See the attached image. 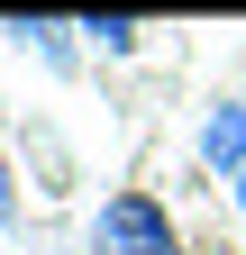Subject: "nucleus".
Segmentation results:
<instances>
[{
    "instance_id": "obj_6",
    "label": "nucleus",
    "mask_w": 246,
    "mask_h": 255,
    "mask_svg": "<svg viewBox=\"0 0 246 255\" xmlns=\"http://www.w3.org/2000/svg\"><path fill=\"white\" fill-rule=\"evenodd\" d=\"M228 201H237V219H246V173H237V182H228Z\"/></svg>"
},
{
    "instance_id": "obj_1",
    "label": "nucleus",
    "mask_w": 246,
    "mask_h": 255,
    "mask_svg": "<svg viewBox=\"0 0 246 255\" xmlns=\"http://www.w3.org/2000/svg\"><path fill=\"white\" fill-rule=\"evenodd\" d=\"M91 255H182V246H173V219L146 201V191H119V201H101V219H91Z\"/></svg>"
},
{
    "instance_id": "obj_4",
    "label": "nucleus",
    "mask_w": 246,
    "mask_h": 255,
    "mask_svg": "<svg viewBox=\"0 0 246 255\" xmlns=\"http://www.w3.org/2000/svg\"><path fill=\"white\" fill-rule=\"evenodd\" d=\"M9 37H18V46H37L46 64H73V46H64V27H55V18H9Z\"/></svg>"
},
{
    "instance_id": "obj_5",
    "label": "nucleus",
    "mask_w": 246,
    "mask_h": 255,
    "mask_svg": "<svg viewBox=\"0 0 246 255\" xmlns=\"http://www.w3.org/2000/svg\"><path fill=\"white\" fill-rule=\"evenodd\" d=\"M9 210H18V191H9V164H0V219H9Z\"/></svg>"
},
{
    "instance_id": "obj_3",
    "label": "nucleus",
    "mask_w": 246,
    "mask_h": 255,
    "mask_svg": "<svg viewBox=\"0 0 246 255\" xmlns=\"http://www.w3.org/2000/svg\"><path fill=\"white\" fill-rule=\"evenodd\" d=\"M73 37H91L101 55H137V37H146V27H137V18H82Z\"/></svg>"
},
{
    "instance_id": "obj_2",
    "label": "nucleus",
    "mask_w": 246,
    "mask_h": 255,
    "mask_svg": "<svg viewBox=\"0 0 246 255\" xmlns=\"http://www.w3.org/2000/svg\"><path fill=\"white\" fill-rule=\"evenodd\" d=\"M201 164L219 173V182L246 173V101H219V110L201 119Z\"/></svg>"
}]
</instances>
